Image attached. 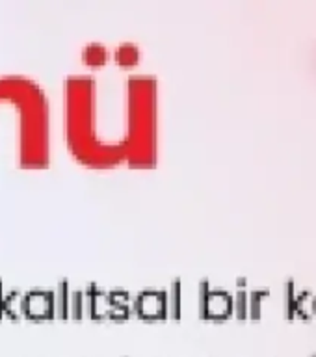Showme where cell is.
<instances>
[{
	"mask_svg": "<svg viewBox=\"0 0 316 357\" xmlns=\"http://www.w3.org/2000/svg\"><path fill=\"white\" fill-rule=\"evenodd\" d=\"M0 162L17 169L50 166V102L36 78L0 75Z\"/></svg>",
	"mask_w": 316,
	"mask_h": 357,
	"instance_id": "cell-1",
	"label": "cell"
},
{
	"mask_svg": "<svg viewBox=\"0 0 316 357\" xmlns=\"http://www.w3.org/2000/svg\"><path fill=\"white\" fill-rule=\"evenodd\" d=\"M63 130L67 149L82 166H119L100 132L99 84L91 75L77 73L63 80Z\"/></svg>",
	"mask_w": 316,
	"mask_h": 357,
	"instance_id": "cell-2",
	"label": "cell"
},
{
	"mask_svg": "<svg viewBox=\"0 0 316 357\" xmlns=\"http://www.w3.org/2000/svg\"><path fill=\"white\" fill-rule=\"evenodd\" d=\"M125 162L134 167L156 162V80L134 75L125 86Z\"/></svg>",
	"mask_w": 316,
	"mask_h": 357,
	"instance_id": "cell-3",
	"label": "cell"
},
{
	"mask_svg": "<svg viewBox=\"0 0 316 357\" xmlns=\"http://www.w3.org/2000/svg\"><path fill=\"white\" fill-rule=\"evenodd\" d=\"M21 312L30 320L56 317V296L50 290H30L21 300Z\"/></svg>",
	"mask_w": 316,
	"mask_h": 357,
	"instance_id": "cell-4",
	"label": "cell"
},
{
	"mask_svg": "<svg viewBox=\"0 0 316 357\" xmlns=\"http://www.w3.org/2000/svg\"><path fill=\"white\" fill-rule=\"evenodd\" d=\"M234 311V301L229 294L222 290H209L203 284L200 298V314L201 318H212V320H222L227 318Z\"/></svg>",
	"mask_w": 316,
	"mask_h": 357,
	"instance_id": "cell-5",
	"label": "cell"
},
{
	"mask_svg": "<svg viewBox=\"0 0 316 357\" xmlns=\"http://www.w3.org/2000/svg\"><path fill=\"white\" fill-rule=\"evenodd\" d=\"M134 312L145 320H160L167 317V298L164 292H144L134 300Z\"/></svg>",
	"mask_w": 316,
	"mask_h": 357,
	"instance_id": "cell-6",
	"label": "cell"
},
{
	"mask_svg": "<svg viewBox=\"0 0 316 357\" xmlns=\"http://www.w3.org/2000/svg\"><path fill=\"white\" fill-rule=\"evenodd\" d=\"M110 58V50L106 49L103 43H88L82 49V60L89 67L105 66Z\"/></svg>",
	"mask_w": 316,
	"mask_h": 357,
	"instance_id": "cell-7",
	"label": "cell"
},
{
	"mask_svg": "<svg viewBox=\"0 0 316 357\" xmlns=\"http://www.w3.org/2000/svg\"><path fill=\"white\" fill-rule=\"evenodd\" d=\"M114 60L123 67H133L140 60V49L134 43H121L117 45L114 50Z\"/></svg>",
	"mask_w": 316,
	"mask_h": 357,
	"instance_id": "cell-8",
	"label": "cell"
},
{
	"mask_svg": "<svg viewBox=\"0 0 316 357\" xmlns=\"http://www.w3.org/2000/svg\"><path fill=\"white\" fill-rule=\"evenodd\" d=\"M56 296V317L69 318L71 317V298H69V290H67V283H61Z\"/></svg>",
	"mask_w": 316,
	"mask_h": 357,
	"instance_id": "cell-9",
	"label": "cell"
},
{
	"mask_svg": "<svg viewBox=\"0 0 316 357\" xmlns=\"http://www.w3.org/2000/svg\"><path fill=\"white\" fill-rule=\"evenodd\" d=\"M261 296H264V292H253L251 294V305H250V317L251 318H259L261 317V301L262 298Z\"/></svg>",
	"mask_w": 316,
	"mask_h": 357,
	"instance_id": "cell-10",
	"label": "cell"
},
{
	"mask_svg": "<svg viewBox=\"0 0 316 357\" xmlns=\"http://www.w3.org/2000/svg\"><path fill=\"white\" fill-rule=\"evenodd\" d=\"M313 311H315V312H316V300H315V301H313Z\"/></svg>",
	"mask_w": 316,
	"mask_h": 357,
	"instance_id": "cell-11",
	"label": "cell"
}]
</instances>
